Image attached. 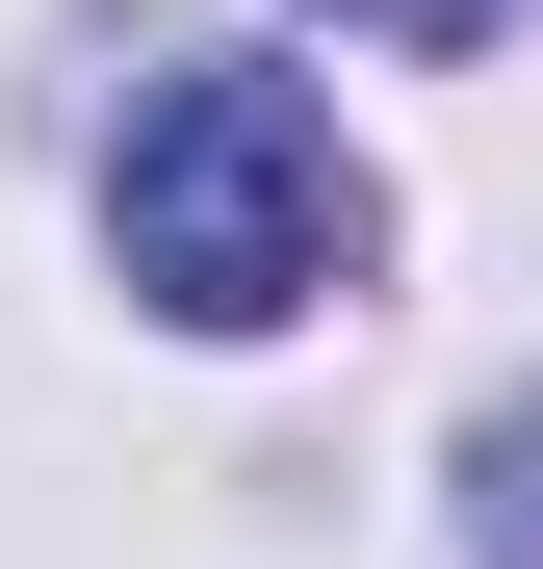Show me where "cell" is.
<instances>
[{"instance_id": "cell-1", "label": "cell", "mask_w": 543, "mask_h": 569, "mask_svg": "<svg viewBox=\"0 0 543 569\" xmlns=\"http://www.w3.org/2000/svg\"><path fill=\"white\" fill-rule=\"evenodd\" d=\"M104 259H130V311H181V337H285L311 284L362 259V156L285 104V78H155V104H130V181H104Z\"/></svg>"}]
</instances>
